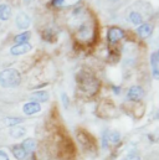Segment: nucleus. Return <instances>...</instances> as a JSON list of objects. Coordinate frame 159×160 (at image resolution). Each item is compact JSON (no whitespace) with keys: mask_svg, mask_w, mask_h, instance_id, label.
I'll return each mask as SVG.
<instances>
[{"mask_svg":"<svg viewBox=\"0 0 159 160\" xmlns=\"http://www.w3.org/2000/svg\"><path fill=\"white\" fill-rule=\"evenodd\" d=\"M121 142V133L117 130H105L102 133V144H103V148L106 149L110 144L115 145Z\"/></svg>","mask_w":159,"mask_h":160,"instance_id":"obj_5","label":"nucleus"},{"mask_svg":"<svg viewBox=\"0 0 159 160\" xmlns=\"http://www.w3.org/2000/svg\"><path fill=\"white\" fill-rule=\"evenodd\" d=\"M31 38V32L30 31H24V32H20L19 35H15L14 41L16 43H25V42H29Z\"/></svg>","mask_w":159,"mask_h":160,"instance_id":"obj_21","label":"nucleus"},{"mask_svg":"<svg viewBox=\"0 0 159 160\" xmlns=\"http://www.w3.org/2000/svg\"><path fill=\"white\" fill-rule=\"evenodd\" d=\"M136 32H137V35H138L141 39H143V40L149 39V38L152 36V34H153V25L149 24V22H143V24H141L139 26H137Z\"/></svg>","mask_w":159,"mask_h":160,"instance_id":"obj_11","label":"nucleus"},{"mask_svg":"<svg viewBox=\"0 0 159 160\" xmlns=\"http://www.w3.org/2000/svg\"><path fill=\"white\" fill-rule=\"evenodd\" d=\"M33 50V45L29 43V42H25V43H15L10 47L9 52L11 56H21V55H25L28 52H30Z\"/></svg>","mask_w":159,"mask_h":160,"instance_id":"obj_8","label":"nucleus"},{"mask_svg":"<svg viewBox=\"0 0 159 160\" xmlns=\"http://www.w3.org/2000/svg\"><path fill=\"white\" fill-rule=\"evenodd\" d=\"M61 98H62L64 106L67 108V107H69V98H67V94H66V93H62V94H61Z\"/></svg>","mask_w":159,"mask_h":160,"instance_id":"obj_23","label":"nucleus"},{"mask_svg":"<svg viewBox=\"0 0 159 160\" xmlns=\"http://www.w3.org/2000/svg\"><path fill=\"white\" fill-rule=\"evenodd\" d=\"M20 145L24 148V150H25L30 157H33V154L35 153V150H36V148H38L36 140H35L34 138H31V137H28V138L23 139V140L20 142Z\"/></svg>","mask_w":159,"mask_h":160,"instance_id":"obj_13","label":"nucleus"},{"mask_svg":"<svg viewBox=\"0 0 159 160\" xmlns=\"http://www.w3.org/2000/svg\"><path fill=\"white\" fill-rule=\"evenodd\" d=\"M149 62H151V68H152L153 78L154 80H159V61L158 58H157V56H156V52L151 55Z\"/></svg>","mask_w":159,"mask_h":160,"instance_id":"obj_17","label":"nucleus"},{"mask_svg":"<svg viewBox=\"0 0 159 160\" xmlns=\"http://www.w3.org/2000/svg\"><path fill=\"white\" fill-rule=\"evenodd\" d=\"M25 122V118L23 117H15V116H9V117H4L1 119V124L6 128H13L16 125H21Z\"/></svg>","mask_w":159,"mask_h":160,"instance_id":"obj_15","label":"nucleus"},{"mask_svg":"<svg viewBox=\"0 0 159 160\" xmlns=\"http://www.w3.org/2000/svg\"><path fill=\"white\" fill-rule=\"evenodd\" d=\"M13 15V10L9 4H0V21H8Z\"/></svg>","mask_w":159,"mask_h":160,"instance_id":"obj_18","label":"nucleus"},{"mask_svg":"<svg viewBox=\"0 0 159 160\" xmlns=\"http://www.w3.org/2000/svg\"><path fill=\"white\" fill-rule=\"evenodd\" d=\"M80 0H51V5L56 8H66L79 4Z\"/></svg>","mask_w":159,"mask_h":160,"instance_id":"obj_19","label":"nucleus"},{"mask_svg":"<svg viewBox=\"0 0 159 160\" xmlns=\"http://www.w3.org/2000/svg\"><path fill=\"white\" fill-rule=\"evenodd\" d=\"M9 152L11 153L13 158L15 160H28L29 158H31V157L24 150V148L20 145V143L10 145V147H9Z\"/></svg>","mask_w":159,"mask_h":160,"instance_id":"obj_9","label":"nucleus"},{"mask_svg":"<svg viewBox=\"0 0 159 160\" xmlns=\"http://www.w3.org/2000/svg\"><path fill=\"white\" fill-rule=\"evenodd\" d=\"M124 35H126V32H124V30H122L121 28L111 26V28L108 29V31H107V41H108V43L115 45V43H117L119 40H122V39L124 38Z\"/></svg>","mask_w":159,"mask_h":160,"instance_id":"obj_7","label":"nucleus"},{"mask_svg":"<svg viewBox=\"0 0 159 160\" xmlns=\"http://www.w3.org/2000/svg\"><path fill=\"white\" fill-rule=\"evenodd\" d=\"M144 97V89L141 86H132L127 91V98L132 102H138Z\"/></svg>","mask_w":159,"mask_h":160,"instance_id":"obj_10","label":"nucleus"},{"mask_svg":"<svg viewBox=\"0 0 159 160\" xmlns=\"http://www.w3.org/2000/svg\"><path fill=\"white\" fill-rule=\"evenodd\" d=\"M21 111H23V114H24V116H26V117H33V116L39 114L40 112L42 111V107H41V104L38 103V102L29 101V102H26V103L23 104Z\"/></svg>","mask_w":159,"mask_h":160,"instance_id":"obj_6","label":"nucleus"},{"mask_svg":"<svg viewBox=\"0 0 159 160\" xmlns=\"http://www.w3.org/2000/svg\"><path fill=\"white\" fill-rule=\"evenodd\" d=\"M127 20H128L131 24H133V25H136V26H139L141 24L144 22V16H143V14H142L141 11H138V10H129L128 14H127Z\"/></svg>","mask_w":159,"mask_h":160,"instance_id":"obj_14","label":"nucleus"},{"mask_svg":"<svg viewBox=\"0 0 159 160\" xmlns=\"http://www.w3.org/2000/svg\"><path fill=\"white\" fill-rule=\"evenodd\" d=\"M79 84L81 86V89L87 94H93L98 89V82L90 73L81 72L79 75Z\"/></svg>","mask_w":159,"mask_h":160,"instance_id":"obj_3","label":"nucleus"},{"mask_svg":"<svg viewBox=\"0 0 159 160\" xmlns=\"http://www.w3.org/2000/svg\"><path fill=\"white\" fill-rule=\"evenodd\" d=\"M0 160H15L13 158L11 153L9 152V148L6 147H0Z\"/></svg>","mask_w":159,"mask_h":160,"instance_id":"obj_22","label":"nucleus"},{"mask_svg":"<svg viewBox=\"0 0 159 160\" xmlns=\"http://www.w3.org/2000/svg\"><path fill=\"white\" fill-rule=\"evenodd\" d=\"M28 160H33V159H31V158H29V159H28Z\"/></svg>","mask_w":159,"mask_h":160,"instance_id":"obj_28","label":"nucleus"},{"mask_svg":"<svg viewBox=\"0 0 159 160\" xmlns=\"http://www.w3.org/2000/svg\"><path fill=\"white\" fill-rule=\"evenodd\" d=\"M15 24H16L18 29H20V30H26V29L31 25V19H30V16H29L26 12H19V14L16 15Z\"/></svg>","mask_w":159,"mask_h":160,"instance_id":"obj_12","label":"nucleus"},{"mask_svg":"<svg viewBox=\"0 0 159 160\" xmlns=\"http://www.w3.org/2000/svg\"><path fill=\"white\" fill-rule=\"evenodd\" d=\"M157 118H159V109H158V113H157Z\"/></svg>","mask_w":159,"mask_h":160,"instance_id":"obj_27","label":"nucleus"},{"mask_svg":"<svg viewBox=\"0 0 159 160\" xmlns=\"http://www.w3.org/2000/svg\"><path fill=\"white\" fill-rule=\"evenodd\" d=\"M156 56H157V58H158V61H159V50H158V52H156Z\"/></svg>","mask_w":159,"mask_h":160,"instance_id":"obj_25","label":"nucleus"},{"mask_svg":"<svg viewBox=\"0 0 159 160\" xmlns=\"http://www.w3.org/2000/svg\"><path fill=\"white\" fill-rule=\"evenodd\" d=\"M121 160H142V158L139 155V152L136 148H131V149H128L127 154Z\"/></svg>","mask_w":159,"mask_h":160,"instance_id":"obj_20","label":"nucleus"},{"mask_svg":"<svg viewBox=\"0 0 159 160\" xmlns=\"http://www.w3.org/2000/svg\"><path fill=\"white\" fill-rule=\"evenodd\" d=\"M21 73L13 67L0 71V87L3 89H15L21 84Z\"/></svg>","mask_w":159,"mask_h":160,"instance_id":"obj_2","label":"nucleus"},{"mask_svg":"<svg viewBox=\"0 0 159 160\" xmlns=\"http://www.w3.org/2000/svg\"><path fill=\"white\" fill-rule=\"evenodd\" d=\"M112 2H117V1H119V0H111Z\"/></svg>","mask_w":159,"mask_h":160,"instance_id":"obj_26","label":"nucleus"},{"mask_svg":"<svg viewBox=\"0 0 159 160\" xmlns=\"http://www.w3.org/2000/svg\"><path fill=\"white\" fill-rule=\"evenodd\" d=\"M50 99V94L47 91H35L30 94V101L38 102V103H45Z\"/></svg>","mask_w":159,"mask_h":160,"instance_id":"obj_16","label":"nucleus"},{"mask_svg":"<svg viewBox=\"0 0 159 160\" xmlns=\"http://www.w3.org/2000/svg\"><path fill=\"white\" fill-rule=\"evenodd\" d=\"M74 19L76 20V28H75V34L77 36V40L81 42H90L92 41L95 36V29H93V22L90 21L87 11L82 12V9L77 8L74 14Z\"/></svg>","mask_w":159,"mask_h":160,"instance_id":"obj_1","label":"nucleus"},{"mask_svg":"<svg viewBox=\"0 0 159 160\" xmlns=\"http://www.w3.org/2000/svg\"><path fill=\"white\" fill-rule=\"evenodd\" d=\"M28 134V129L24 125H16L13 128H8L5 132H0V137L9 139V140H23Z\"/></svg>","mask_w":159,"mask_h":160,"instance_id":"obj_4","label":"nucleus"},{"mask_svg":"<svg viewBox=\"0 0 159 160\" xmlns=\"http://www.w3.org/2000/svg\"><path fill=\"white\" fill-rule=\"evenodd\" d=\"M25 1V4H31L33 2V0H24Z\"/></svg>","mask_w":159,"mask_h":160,"instance_id":"obj_24","label":"nucleus"}]
</instances>
